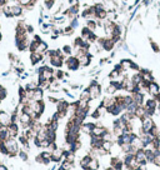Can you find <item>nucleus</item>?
Wrapping results in <instances>:
<instances>
[{"mask_svg":"<svg viewBox=\"0 0 160 170\" xmlns=\"http://www.w3.org/2000/svg\"><path fill=\"white\" fill-rule=\"evenodd\" d=\"M55 5V0H45L44 1V6L46 10H51Z\"/></svg>","mask_w":160,"mask_h":170,"instance_id":"44","label":"nucleus"},{"mask_svg":"<svg viewBox=\"0 0 160 170\" xmlns=\"http://www.w3.org/2000/svg\"><path fill=\"white\" fill-rule=\"evenodd\" d=\"M154 125H156V123H155L154 118L147 116L145 119L142 120V133H150V130H152V127Z\"/></svg>","mask_w":160,"mask_h":170,"instance_id":"7","label":"nucleus"},{"mask_svg":"<svg viewBox=\"0 0 160 170\" xmlns=\"http://www.w3.org/2000/svg\"><path fill=\"white\" fill-rule=\"evenodd\" d=\"M149 134L152 135L153 138H159V136H160V130H159L158 124H156V125H154V126L152 127V130H150V133H149Z\"/></svg>","mask_w":160,"mask_h":170,"instance_id":"39","label":"nucleus"},{"mask_svg":"<svg viewBox=\"0 0 160 170\" xmlns=\"http://www.w3.org/2000/svg\"><path fill=\"white\" fill-rule=\"evenodd\" d=\"M98 39H99V35L96 34V31H91L90 34H89V36H88V39H86V40H88V41H90L91 44H95Z\"/></svg>","mask_w":160,"mask_h":170,"instance_id":"38","label":"nucleus"},{"mask_svg":"<svg viewBox=\"0 0 160 170\" xmlns=\"http://www.w3.org/2000/svg\"><path fill=\"white\" fill-rule=\"evenodd\" d=\"M150 48H152V50L154 51L155 54H159L160 53V46H159V44H158V42H155L154 40H152V39H150Z\"/></svg>","mask_w":160,"mask_h":170,"instance_id":"41","label":"nucleus"},{"mask_svg":"<svg viewBox=\"0 0 160 170\" xmlns=\"http://www.w3.org/2000/svg\"><path fill=\"white\" fill-rule=\"evenodd\" d=\"M105 110H106V114H110L111 116H114V118H119L124 113L123 108H121L119 104H116V103L113 104V105H110V106H108Z\"/></svg>","mask_w":160,"mask_h":170,"instance_id":"6","label":"nucleus"},{"mask_svg":"<svg viewBox=\"0 0 160 170\" xmlns=\"http://www.w3.org/2000/svg\"><path fill=\"white\" fill-rule=\"evenodd\" d=\"M11 123H13L11 121V115L8 114V113L4 111V110H0V125L8 127Z\"/></svg>","mask_w":160,"mask_h":170,"instance_id":"12","label":"nucleus"},{"mask_svg":"<svg viewBox=\"0 0 160 170\" xmlns=\"http://www.w3.org/2000/svg\"><path fill=\"white\" fill-rule=\"evenodd\" d=\"M76 1H79V0H68V3H69V5H73V4H75Z\"/></svg>","mask_w":160,"mask_h":170,"instance_id":"48","label":"nucleus"},{"mask_svg":"<svg viewBox=\"0 0 160 170\" xmlns=\"http://www.w3.org/2000/svg\"><path fill=\"white\" fill-rule=\"evenodd\" d=\"M26 33H34V28L31 25H26Z\"/></svg>","mask_w":160,"mask_h":170,"instance_id":"46","label":"nucleus"},{"mask_svg":"<svg viewBox=\"0 0 160 170\" xmlns=\"http://www.w3.org/2000/svg\"><path fill=\"white\" fill-rule=\"evenodd\" d=\"M159 170H160V166H159Z\"/></svg>","mask_w":160,"mask_h":170,"instance_id":"56","label":"nucleus"},{"mask_svg":"<svg viewBox=\"0 0 160 170\" xmlns=\"http://www.w3.org/2000/svg\"><path fill=\"white\" fill-rule=\"evenodd\" d=\"M145 157H147V160L149 162V164H152L153 163V160L155 158V152L152 149H149V148H145Z\"/></svg>","mask_w":160,"mask_h":170,"instance_id":"31","label":"nucleus"},{"mask_svg":"<svg viewBox=\"0 0 160 170\" xmlns=\"http://www.w3.org/2000/svg\"><path fill=\"white\" fill-rule=\"evenodd\" d=\"M103 169H104V170H115L113 166H110V165H109V166H106V168H103Z\"/></svg>","mask_w":160,"mask_h":170,"instance_id":"50","label":"nucleus"},{"mask_svg":"<svg viewBox=\"0 0 160 170\" xmlns=\"http://www.w3.org/2000/svg\"><path fill=\"white\" fill-rule=\"evenodd\" d=\"M144 106H145V109H154V110H156V108H158V101L155 100L153 96H150V98H148V99H145Z\"/></svg>","mask_w":160,"mask_h":170,"instance_id":"19","label":"nucleus"},{"mask_svg":"<svg viewBox=\"0 0 160 170\" xmlns=\"http://www.w3.org/2000/svg\"><path fill=\"white\" fill-rule=\"evenodd\" d=\"M135 158L138 160V163L140 165V163L144 162V160H147V157H145V150L144 149H139L135 152Z\"/></svg>","mask_w":160,"mask_h":170,"instance_id":"26","label":"nucleus"},{"mask_svg":"<svg viewBox=\"0 0 160 170\" xmlns=\"http://www.w3.org/2000/svg\"><path fill=\"white\" fill-rule=\"evenodd\" d=\"M9 11L11 13L13 16H20L21 14H23V8L19 6V5H16V6H10V8H9Z\"/></svg>","mask_w":160,"mask_h":170,"instance_id":"30","label":"nucleus"},{"mask_svg":"<svg viewBox=\"0 0 160 170\" xmlns=\"http://www.w3.org/2000/svg\"><path fill=\"white\" fill-rule=\"evenodd\" d=\"M62 50H63L65 56H70V55L74 54V48H73V45H70V44H65L62 48Z\"/></svg>","mask_w":160,"mask_h":170,"instance_id":"32","label":"nucleus"},{"mask_svg":"<svg viewBox=\"0 0 160 170\" xmlns=\"http://www.w3.org/2000/svg\"><path fill=\"white\" fill-rule=\"evenodd\" d=\"M110 166H113L115 170H125L123 158H120V157H110Z\"/></svg>","mask_w":160,"mask_h":170,"instance_id":"8","label":"nucleus"},{"mask_svg":"<svg viewBox=\"0 0 160 170\" xmlns=\"http://www.w3.org/2000/svg\"><path fill=\"white\" fill-rule=\"evenodd\" d=\"M79 63H80V67L81 68H88V67H90V64H91V60H93V54L89 51V53L86 54H84L81 56H79Z\"/></svg>","mask_w":160,"mask_h":170,"instance_id":"9","label":"nucleus"},{"mask_svg":"<svg viewBox=\"0 0 160 170\" xmlns=\"http://www.w3.org/2000/svg\"><path fill=\"white\" fill-rule=\"evenodd\" d=\"M54 76H55V79L58 80V81H62L63 79H65V72L62 70V69H56L55 73H54Z\"/></svg>","mask_w":160,"mask_h":170,"instance_id":"35","label":"nucleus"},{"mask_svg":"<svg viewBox=\"0 0 160 170\" xmlns=\"http://www.w3.org/2000/svg\"><path fill=\"white\" fill-rule=\"evenodd\" d=\"M130 78V81L133 83L134 85H139L140 83L143 81V76H142V74H140L139 72H136V73H134L131 76H129Z\"/></svg>","mask_w":160,"mask_h":170,"instance_id":"24","label":"nucleus"},{"mask_svg":"<svg viewBox=\"0 0 160 170\" xmlns=\"http://www.w3.org/2000/svg\"><path fill=\"white\" fill-rule=\"evenodd\" d=\"M18 157L20 158L23 162H28V158H29V155H28V152H25L24 149H20V152H19Z\"/></svg>","mask_w":160,"mask_h":170,"instance_id":"43","label":"nucleus"},{"mask_svg":"<svg viewBox=\"0 0 160 170\" xmlns=\"http://www.w3.org/2000/svg\"><path fill=\"white\" fill-rule=\"evenodd\" d=\"M90 33H91V30L89 29L88 26H83V28H81V30H80V36H81L83 39H85V40H86Z\"/></svg>","mask_w":160,"mask_h":170,"instance_id":"36","label":"nucleus"},{"mask_svg":"<svg viewBox=\"0 0 160 170\" xmlns=\"http://www.w3.org/2000/svg\"><path fill=\"white\" fill-rule=\"evenodd\" d=\"M158 126H159V130H160V123H159V124H158Z\"/></svg>","mask_w":160,"mask_h":170,"instance_id":"53","label":"nucleus"},{"mask_svg":"<svg viewBox=\"0 0 160 170\" xmlns=\"http://www.w3.org/2000/svg\"><path fill=\"white\" fill-rule=\"evenodd\" d=\"M0 40H1V33H0Z\"/></svg>","mask_w":160,"mask_h":170,"instance_id":"54","label":"nucleus"},{"mask_svg":"<svg viewBox=\"0 0 160 170\" xmlns=\"http://www.w3.org/2000/svg\"><path fill=\"white\" fill-rule=\"evenodd\" d=\"M48 50H49V45H48V42L41 41V42H39V46H38V49H36V53H40V54H43V55H44Z\"/></svg>","mask_w":160,"mask_h":170,"instance_id":"28","label":"nucleus"},{"mask_svg":"<svg viewBox=\"0 0 160 170\" xmlns=\"http://www.w3.org/2000/svg\"><path fill=\"white\" fill-rule=\"evenodd\" d=\"M106 1H110V3H113V1H115V0H106Z\"/></svg>","mask_w":160,"mask_h":170,"instance_id":"52","label":"nucleus"},{"mask_svg":"<svg viewBox=\"0 0 160 170\" xmlns=\"http://www.w3.org/2000/svg\"><path fill=\"white\" fill-rule=\"evenodd\" d=\"M83 41H84V39H83L81 36H76L74 39V42H73V48L74 49L80 48V46H81V44H83Z\"/></svg>","mask_w":160,"mask_h":170,"instance_id":"40","label":"nucleus"},{"mask_svg":"<svg viewBox=\"0 0 160 170\" xmlns=\"http://www.w3.org/2000/svg\"><path fill=\"white\" fill-rule=\"evenodd\" d=\"M65 58H62V56H53V58H49V64L50 67H53L54 69H62V67L64 65Z\"/></svg>","mask_w":160,"mask_h":170,"instance_id":"10","label":"nucleus"},{"mask_svg":"<svg viewBox=\"0 0 160 170\" xmlns=\"http://www.w3.org/2000/svg\"><path fill=\"white\" fill-rule=\"evenodd\" d=\"M5 4H6V0H0V6L5 5Z\"/></svg>","mask_w":160,"mask_h":170,"instance_id":"51","label":"nucleus"},{"mask_svg":"<svg viewBox=\"0 0 160 170\" xmlns=\"http://www.w3.org/2000/svg\"><path fill=\"white\" fill-rule=\"evenodd\" d=\"M79 100H88V101H90V93H89V89L88 88L83 89V90L80 91Z\"/></svg>","mask_w":160,"mask_h":170,"instance_id":"29","label":"nucleus"},{"mask_svg":"<svg viewBox=\"0 0 160 170\" xmlns=\"http://www.w3.org/2000/svg\"><path fill=\"white\" fill-rule=\"evenodd\" d=\"M0 170H9L4 164H0Z\"/></svg>","mask_w":160,"mask_h":170,"instance_id":"49","label":"nucleus"},{"mask_svg":"<svg viewBox=\"0 0 160 170\" xmlns=\"http://www.w3.org/2000/svg\"><path fill=\"white\" fill-rule=\"evenodd\" d=\"M86 88L89 89V93H90V100H98L101 96L103 88H101V84L96 79H93Z\"/></svg>","mask_w":160,"mask_h":170,"instance_id":"1","label":"nucleus"},{"mask_svg":"<svg viewBox=\"0 0 160 170\" xmlns=\"http://www.w3.org/2000/svg\"><path fill=\"white\" fill-rule=\"evenodd\" d=\"M45 56L43 54H40V53H30V63L33 67H35V65H38L39 63H41V61L44 60Z\"/></svg>","mask_w":160,"mask_h":170,"instance_id":"16","label":"nucleus"},{"mask_svg":"<svg viewBox=\"0 0 160 170\" xmlns=\"http://www.w3.org/2000/svg\"><path fill=\"white\" fill-rule=\"evenodd\" d=\"M38 46H39V42H38L36 40L33 39V40H30V42H29V48H28V49H29L30 53H35L36 49H38Z\"/></svg>","mask_w":160,"mask_h":170,"instance_id":"37","label":"nucleus"},{"mask_svg":"<svg viewBox=\"0 0 160 170\" xmlns=\"http://www.w3.org/2000/svg\"><path fill=\"white\" fill-rule=\"evenodd\" d=\"M43 98H44V89H41V88H36L35 90H33L31 100H34V101H39V100H43Z\"/></svg>","mask_w":160,"mask_h":170,"instance_id":"18","label":"nucleus"},{"mask_svg":"<svg viewBox=\"0 0 160 170\" xmlns=\"http://www.w3.org/2000/svg\"><path fill=\"white\" fill-rule=\"evenodd\" d=\"M148 94L150 96H153V98L159 95V94H160V85L156 81H152L149 84V86H148Z\"/></svg>","mask_w":160,"mask_h":170,"instance_id":"13","label":"nucleus"},{"mask_svg":"<svg viewBox=\"0 0 160 170\" xmlns=\"http://www.w3.org/2000/svg\"><path fill=\"white\" fill-rule=\"evenodd\" d=\"M115 45H116V44L111 40V38L106 36V39H105V41H104V44H103V46H101V50L108 51V53H111V51L114 50Z\"/></svg>","mask_w":160,"mask_h":170,"instance_id":"14","label":"nucleus"},{"mask_svg":"<svg viewBox=\"0 0 160 170\" xmlns=\"http://www.w3.org/2000/svg\"><path fill=\"white\" fill-rule=\"evenodd\" d=\"M96 126V123L94 121H86L84 123V124L81 125V127H80V131H81L83 135H90L93 129Z\"/></svg>","mask_w":160,"mask_h":170,"instance_id":"11","label":"nucleus"},{"mask_svg":"<svg viewBox=\"0 0 160 170\" xmlns=\"http://www.w3.org/2000/svg\"><path fill=\"white\" fill-rule=\"evenodd\" d=\"M131 96H133V99H134V103H136L139 106L144 105V103H145V94H143V93H134V94H131Z\"/></svg>","mask_w":160,"mask_h":170,"instance_id":"20","label":"nucleus"},{"mask_svg":"<svg viewBox=\"0 0 160 170\" xmlns=\"http://www.w3.org/2000/svg\"><path fill=\"white\" fill-rule=\"evenodd\" d=\"M119 63H120V65H121V68H123L124 72H129L130 68H131V64H133V60H131V59H121Z\"/></svg>","mask_w":160,"mask_h":170,"instance_id":"25","label":"nucleus"},{"mask_svg":"<svg viewBox=\"0 0 160 170\" xmlns=\"http://www.w3.org/2000/svg\"><path fill=\"white\" fill-rule=\"evenodd\" d=\"M4 145L6 148V157L8 158H16L19 152H20V148H19V143L14 139V138H10L8 139L6 141H4Z\"/></svg>","mask_w":160,"mask_h":170,"instance_id":"2","label":"nucleus"},{"mask_svg":"<svg viewBox=\"0 0 160 170\" xmlns=\"http://www.w3.org/2000/svg\"><path fill=\"white\" fill-rule=\"evenodd\" d=\"M94 157L91 154H89V153H86L85 155H83L81 158L79 159V166L81 168V169H85L89 164H90V162H91V159H93Z\"/></svg>","mask_w":160,"mask_h":170,"instance_id":"15","label":"nucleus"},{"mask_svg":"<svg viewBox=\"0 0 160 170\" xmlns=\"http://www.w3.org/2000/svg\"><path fill=\"white\" fill-rule=\"evenodd\" d=\"M85 26H88L91 31H96V29H98V23H96L95 19H88V20L85 21Z\"/></svg>","mask_w":160,"mask_h":170,"instance_id":"27","label":"nucleus"},{"mask_svg":"<svg viewBox=\"0 0 160 170\" xmlns=\"http://www.w3.org/2000/svg\"><path fill=\"white\" fill-rule=\"evenodd\" d=\"M114 141H110V140H104V143H103V146L101 148L105 150V152L108 153H110V150L113 149V146H114Z\"/></svg>","mask_w":160,"mask_h":170,"instance_id":"33","label":"nucleus"},{"mask_svg":"<svg viewBox=\"0 0 160 170\" xmlns=\"http://www.w3.org/2000/svg\"><path fill=\"white\" fill-rule=\"evenodd\" d=\"M136 118H139L140 120H143L147 118V110H145V106L142 105V106H138V109H136L135 111V114H134Z\"/></svg>","mask_w":160,"mask_h":170,"instance_id":"23","label":"nucleus"},{"mask_svg":"<svg viewBox=\"0 0 160 170\" xmlns=\"http://www.w3.org/2000/svg\"><path fill=\"white\" fill-rule=\"evenodd\" d=\"M69 25L72 26L74 30H76L78 28H79V15L75 16V18H73L72 20H70V24H69Z\"/></svg>","mask_w":160,"mask_h":170,"instance_id":"42","label":"nucleus"},{"mask_svg":"<svg viewBox=\"0 0 160 170\" xmlns=\"http://www.w3.org/2000/svg\"><path fill=\"white\" fill-rule=\"evenodd\" d=\"M19 131H20V129H19L18 123H11V124L8 126V133L10 135V138L15 139L16 136H19Z\"/></svg>","mask_w":160,"mask_h":170,"instance_id":"17","label":"nucleus"},{"mask_svg":"<svg viewBox=\"0 0 160 170\" xmlns=\"http://www.w3.org/2000/svg\"><path fill=\"white\" fill-rule=\"evenodd\" d=\"M55 1H56V0H55Z\"/></svg>","mask_w":160,"mask_h":170,"instance_id":"57","label":"nucleus"},{"mask_svg":"<svg viewBox=\"0 0 160 170\" xmlns=\"http://www.w3.org/2000/svg\"><path fill=\"white\" fill-rule=\"evenodd\" d=\"M40 155H41V158H43V165L48 166L51 163V153L49 150H44V152H40Z\"/></svg>","mask_w":160,"mask_h":170,"instance_id":"22","label":"nucleus"},{"mask_svg":"<svg viewBox=\"0 0 160 170\" xmlns=\"http://www.w3.org/2000/svg\"><path fill=\"white\" fill-rule=\"evenodd\" d=\"M64 65L68 68L69 72H78V70L81 68L80 67V63H79V59L75 55L67 56V59L64 61Z\"/></svg>","mask_w":160,"mask_h":170,"instance_id":"5","label":"nucleus"},{"mask_svg":"<svg viewBox=\"0 0 160 170\" xmlns=\"http://www.w3.org/2000/svg\"><path fill=\"white\" fill-rule=\"evenodd\" d=\"M123 35V28H121L120 24H118V23H115L114 24V28H113V30H111V34L109 38H118V36H120Z\"/></svg>","mask_w":160,"mask_h":170,"instance_id":"21","label":"nucleus"},{"mask_svg":"<svg viewBox=\"0 0 160 170\" xmlns=\"http://www.w3.org/2000/svg\"><path fill=\"white\" fill-rule=\"evenodd\" d=\"M94 19L95 20H105V19H108V15H109V11L106 10V9L104 8V5H103L101 3H95L94 4Z\"/></svg>","mask_w":160,"mask_h":170,"instance_id":"3","label":"nucleus"},{"mask_svg":"<svg viewBox=\"0 0 160 170\" xmlns=\"http://www.w3.org/2000/svg\"><path fill=\"white\" fill-rule=\"evenodd\" d=\"M105 93H106V95H115V94L118 93V90H116V88L114 86L113 84H108V86L105 88Z\"/></svg>","mask_w":160,"mask_h":170,"instance_id":"34","label":"nucleus"},{"mask_svg":"<svg viewBox=\"0 0 160 170\" xmlns=\"http://www.w3.org/2000/svg\"><path fill=\"white\" fill-rule=\"evenodd\" d=\"M123 1H126V0H123Z\"/></svg>","mask_w":160,"mask_h":170,"instance_id":"55","label":"nucleus"},{"mask_svg":"<svg viewBox=\"0 0 160 170\" xmlns=\"http://www.w3.org/2000/svg\"><path fill=\"white\" fill-rule=\"evenodd\" d=\"M74 29L70 25H68V26H65L64 28V35H73L74 34Z\"/></svg>","mask_w":160,"mask_h":170,"instance_id":"45","label":"nucleus"},{"mask_svg":"<svg viewBox=\"0 0 160 170\" xmlns=\"http://www.w3.org/2000/svg\"><path fill=\"white\" fill-rule=\"evenodd\" d=\"M136 136H138L136 133H123V134L116 136L115 144L119 145V146H123L125 144H131V141H133Z\"/></svg>","mask_w":160,"mask_h":170,"instance_id":"4","label":"nucleus"},{"mask_svg":"<svg viewBox=\"0 0 160 170\" xmlns=\"http://www.w3.org/2000/svg\"><path fill=\"white\" fill-rule=\"evenodd\" d=\"M150 3H152V0H143V4H144L145 6H148Z\"/></svg>","mask_w":160,"mask_h":170,"instance_id":"47","label":"nucleus"}]
</instances>
